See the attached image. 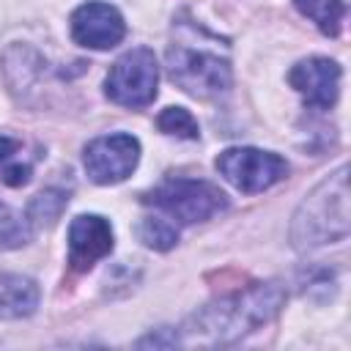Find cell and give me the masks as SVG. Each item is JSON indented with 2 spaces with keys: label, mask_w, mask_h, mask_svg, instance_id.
<instances>
[{
  "label": "cell",
  "mask_w": 351,
  "mask_h": 351,
  "mask_svg": "<svg viewBox=\"0 0 351 351\" xmlns=\"http://www.w3.org/2000/svg\"><path fill=\"white\" fill-rule=\"evenodd\" d=\"M285 302L280 282H258L230 296H222L195 313L184 326L186 346H222L233 343L241 335L263 326L277 315Z\"/></svg>",
  "instance_id": "obj_1"
},
{
  "label": "cell",
  "mask_w": 351,
  "mask_h": 351,
  "mask_svg": "<svg viewBox=\"0 0 351 351\" xmlns=\"http://www.w3.org/2000/svg\"><path fill=\"white\" fill-rule=\"evenodd\" d=\"M217 36H211L197 22H176L173 41L167 47V71L170 80L197 96V99H214L230 88V60L225 52H219Z\"/></svg>",
  "instance_id": "obj_2"
},
{
  "label": "cell",
  "mask_w": 351,
  "mask_h": 351,
  "mask_svg": "<svg viewBox=\"0 0 351 351\" xmlns=\"http://www.w3.org/2000/svg\"><path fill=\"white\" fill-rule=\"evenodd\" d=\"M348 230H351L348 170L340 167L302 200V206L293 217L291 239H293L296 250H313V247L346 239Z\"/></svg>",
  "instance_id": "obj_3"
},
{
  "label": "cell",
  "mask_w": 351,
  "mask_h": 351,
  "mask_svg": "<svg viewBox=\"0 0 351 351\" xmlns=\"http://www.w3.org/2000/svg\"><path fill=\"white\" fill-rule=\"evenodd\" d=\"M145 206H154L159 214L170 217L173 222L192 225L206 222L214 214L228 208V197L219 186L203 178H167L151 192L143 195Z\"/></svg>",
  "instance_id": "obj_4"
},
{
  "label": "cell",
  "mask_w": 351,
  "mask_h": 351,
  "mask_svg": "<svg viewBox=\"0 0 351 351\" xmlns=\"http://www.w3.org/2000/svg\"><path fill=\"white\" fill-rule=\"evenodd\" d=\"M156 85H159L156 55L148 47H134L110 66V74L104 80V93L110 96V101L137 110L154 101Z\"/></svg>",
  "instance_id": "obj_5"
},
{
  "label": "cell",
  "mask_w": 351,
  "mask_h": 351,
  "mask_svg": "<svg viewBox=\"0 0 351 351\" xmlns=\"http://www.w3.org/2000/svg\"><path fill=\"white\" fill-rule=\"evenodd\" d=\"M214 165L219 176L244 195L263 192L288 176V162L261 148H225Z\"/></svg>",
  "instance_id": "obj_6"
},
{
  "label": "cell",
  "mask_w": 351,
  "mask_h": 351,
  "mask_svg": "<svg viewBox=\"0 0 351 351\" xmlns=\"http://www.w3.org/2000/svg\"><path fill=\"white\" fill-rule=\"evenodd\" d=\"M137 162H140V143H137V137H132L126 132L101 134V137L90 140L82 154L85 173L96 184L123 181L126 176H132Z\"/></svg>",
  "instance_id": "obj_7"
},
{
  "label": "cell",
  "mask_w": 351,
  "mask_h": 351,
  "mask_svg": "<svg viewBox=\"0 0 351 351\" xmlns=\"http://www.w3.org/2000/svg\"><path fill=\"white\" fill-rule=\"evenodd\" d=\"M71 36L88 49H110L126 36V22L115 5L90 0L71 14Z\"/></svg>",
  "instance_id": "obj_8"
},
{
  "label": "cell",
  "mask_w": 351,
  "mask_h": 351,
  "mask_svg": "<svg viewBox=\"0 0 351 351\" xmlns=\"http://www.w3.org/2000/svg\"><path fill=\"white\" fill-rule=\"evenodd\" d=\"M340 77H343L340 66L329 58H307L288 71L291 88L302 93V99L315 110L335 107L340 96Z\"/></svg>",
  "instance_id": "obj_9"
},
{
  "label": "cell",
  "mask_w": 351,
  "mask_h": 351,
  "mask_svg": "<svg viewBox=\"0 0 351 351\" xmlns=\"http://www.w3.org/2000/svg\"><path fill=\"white\" fill-rule=\"evenodd\" d=\"M112 252V228L99 214H80L69 225V266L88 271L96 261Z\"/></svg>",
  "instance_id": "obj_10"
},
{
  "label": "cell",
  "mask_w": 351,
  "mask_h": 351,
  "mask_svg": "<svg viewBox=\"0 0 351 351\" xmlns=\"http://www.w3.org/2000/svg\"><path fill=\"white\" fill-rule=\"evenodd\" d=\"M38 307V285L22 274H0V318H27Z\"/></svg>",
  "instance_id": "obj_11"
},
{
  "label": "cell",
  "mask_w": 351,
  "mask_h": 351,
  "mask_svg": "<svg viewBox=\"0 0 351 351\" xmlns=\"http://www.w3.org/2000/svg\"><path fill=\"white\" fill-rule=\"evenodd\" d=\"M38 154H30V148L8 134H0V181L8 186H22L30 181Z\"/></svg>",
  "instance_id": "obj_12"
},
{
  "label": "cell",
  "mask_w": 351,
  "mask_h": 351,
  "mask_svg": "<svg viewBox=\"0 0 351 351\" xmlns=\"http://www.w3.org/2000/svg\"><path fill=\"white\" fill-rule=\"evenodd\" d=\"M299 14L313 19L324 36H337L346 19V3L343 0H293Z\"/></svg>",
  "instance_id": "obj_13"
},
{
  "label": "cell",
  "mask_w": 351,
  "mask_h": 351,
  "mask_svg": "<svg viewBox=\"0 0 351 351\" xmlns=\"http://www.w3.org/2000/svg\"><path fill=\"white\" fill-rule=\"evenodd\" d=\"M140 239L154 250H170L178 241V228L170 217L154 214V217H145L140 222Z\"/></svg>",
  "instance_id": "obj_14"
},
{
  "label": "cell",
  "mask_w": 351,
  "mask_h": 351,
  "mask_svg": "<svg viewBox=\"0 0 351 351\" xmlns=\"http://www.w3.org/2000/svg\"><path fill=\"white\" fill-rule=\"evenodd\" d=\"M156 126H159V132L181 137V140H197V134H200L197 121L184 107H165L159 112V118H156Z\"/></svg>",
  "instance_id": "obj_15"
},
{
  "label": "cell",
  "mask_w": 351,
  "mask_h": 351,
  "mask_svg": "<svg viewBox=\"0 0 351 351\" xmlns=\"http://www.w3.org/2000/svg\"><path fill=\"white\" fill-rule=\"evenodd\" d=\"M66 195L63 192H55V189H47V192H41V195H36L33 197V203H30V208H27V219H30V225H52L55 219H58V214L63 211V206H66Z\"/></svg>",
  "instance_id": "obj_16"
},
{
  "label": "cell",
  "mask_w": 351,
  "mask_h": 351,
  "mask_svg": "<svg viewBox=\"0 0 351 351\" xmlns=\"http://www.w3.org/2000/svg\"><path fill=\"white\" fill-rule=\"evenodd\" d=\"M27 239H30V219L11 214V211L0 203V250L19 247V244H25Z\"/></svg>",
  "instance_id": "obj_17"
}]
</instances>
